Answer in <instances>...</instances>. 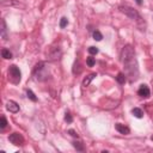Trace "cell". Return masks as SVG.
I'll use <instances>...</instances> for the list:
<instances>
[{"instance_id":"obj_1","label":"cell","mask_w":153,"mask_h":153,"mask_svg":"<svg viewBox=\"0 0 153 153\" xmlns=\"http://www.w3.org/2000/svg\"><path fill=\"white\" fill-rule=\"evenodd\" d=\"M124 66V71H126V75L129 76L130 81H135L139 78V66H137V61L134 57H130L126 61L122 62Z\"/></svg>"},{"instance_id":"obj_2","label":"cell","mask_w":153,"mask_h":153,"mask_svg":"<svg viewBox=\"0 0 153 153\" xmlns=\"http://www.w3.org/2000/svg\"><path fill=\"white\" fill-rule=\"evenodd\" d=\"M33 76L38 81H44L49 78V69L45 62H38L33 68Z\"/></svg>"},{"instance_id":"obj_3","label":"cell","mask_w":153,"mask_h":153,"mask_svg":"<svg viewBox=\"0 0 153 153\" xmlns=\"http://www.w3.org/2000/svg\"><path fill=\"white\" fill-rule=\"evenodd\" d=\"M120 11H121L122 13H124L127 17H129L130 19H133V20H136V22H140V20H141L140 13H139L135 8H133V7H130V6H127V5L120 6Z\"/></svg>"},{"instance_id":"obj_4","label":"cell","mask_w":153,"mask_h":153,"mask_svg":"<svg viewBox=\"0 0 153 153\" xmlns=\"http://www.w3.org/2000/svg\"><path fill=\"white\" fill-rule=\"evenodd\" d=\"M20 78H22V73H20L19 68L16 65L10 66V68H8V79L13 84H18L20 81Z\"/></svg>"},{"instance_id":"obj_5","label":"cell","mask_w":153,"mask_h":153,"mask_svg":"<svg viewBox=\"0 0 153 153\" xmlns=\"http://www.w3.org/2000/svg\"><path fill=\"white\" fill-rule=\"evenodd\" d=\"M134 56H135V50H134V48H133L130 44L124 45L123 49H122V51H121V61L123 62V61H126V60H128V59H130V57H134Z\"/></svg>"},{"instance_id":"obj_6","label":"cell","mask_w":153,"mask_h":153,"mask_svg":"<svg viewBox=\"0 0 153 153\" xmlns=\"http://www.w3.org/2000/svg\"><path fill=\"white\" fill-rule=\"evenodd\" d=\"M61 55H62V50H61V48H60L59 45L51 47V48L49 49V51H48V59H49L50 61H56V60H59V59L61 57Z\"/></svg>"},{"instance_id":"obj_7","label":"cell","mask_w":153,"mask_h":153,"mask_svg":"<svg viewBox=\"0 0 153 153\" xmlns=\"http://www.w3.org/2000/svg\"><path fill=\"white\" fill-rule=\"evenodd\" d=\"M8 140L14 146H22V145H24V137L19 133H12V134H10Z\"/></svg>"},{"instance_id":"obj_8","label":"cell","mask_w":153,"mask_h":153,"mask_svg":"<svg viewBox=\"0 0 153 153\" xmlns=\"http://www.w3.org/2000/svg\"><path fill=\"white\" fill-rule=\"evenodd\" d=\"M0 36L2 38V41H7L8 39V33H7V25L5 19L0 20Z\"/></svg>"},{"instance_id":"obj_9","label":"cell","mask_w":153,"mask_h":153,"mask_svg":"<svg viewBox=\"0 0 153 153\" xmlns=\"http://www.w3.org/2000/svg\"><path fill=\"white\" fill-rule=\"evenodd\" d=\"M2 7H24L18 0H1Z\"/></svg>"},{"instance_id":"obj_10","label":"cell","mask_w":153,"mask_h":153,"mask_svg":"<svg viewBox=\"0 0 153 153\" xmlns=\"http://www.w3.org/2000/svg\"><path fill=\"white\" fill-rule=\"evenodd\" d=\"M137 94H139L140 97H142V98H148L149 94H151V91H149V88H148L147 85L142 84V85H140V87H139V90H137Z\"/></svg>"},{"instance_id":"obj_11","label":"cell","mask_w":153,"mask_h":153,"mask_svg":"<svg viewBox=\"0 0 153 153\" xmlns=\"http://www.w3.org/2000/svg\"><path fill=\"white\" fill-rule=\"evenodd\" d=\"M6 109H7L10 112L16 114V112L19 111V105H18L14 100H8V102L6 103Z\"/></svg>"},{"instance_id":"obj_12","label":"cell","mask_w":153,"mask_h":153,"mask_svg":"<svg viewBox=\"0 0 153 153\" xmlns=\"http://www.w3.org/2000/svg\"><path fill=\"white\" fill-rule=\"evenodd\" d=\"M115 128H116V130H117L118 133H121V134H123V135H128V134L130 133V129H129L127 126L122 124V123H116V124H115Z\"/></svg>"},{"instance_id":"obj_13","label":"cell","mask_w":153,"mask_h":153,"mask_svg":"<svg viewBox=\"0 0 153 153\" xmlns=\"http://www.w3.org/2000/svg\"><path fill=\"white\" fill-rule=\"evenodd\" d=\"M96 76H97L96 73H91V74H88V75L82 80V82H81V84H82V87H87V86L91 84V81H92Z\"/></svg>"},{"instance_id":"obj_14","label":"cell","mask_w":153,"mask_h":153,"mask_svg":"<svg viewBox=\"0 0 153 153\" xmlns=\"http://www.w3.org/2000/svg\"><path fill=\"white\" fill-rule=\"evenodd\" d=\"M81 65H80V61L79 60H75V62H74V65H73V68H72V72H73V74L74 75H78V74H80L81 73Z\"/></svg>"},{"instance_id":"obj_15","label":"cell","mask_w":153,"mask_h":153,"mask_svg":"<svg viewBox=\"0 0 153 153\" xmlns=\"http://www.w3.org/2000/svg\"><path fill=\"white\" fill-rule=\"evenodd\" d=\"M131 114H133L136 118H142V117H143V112H142V110H141L140 108H134V109H131Z\"/></svg>"},{"instance_id":"obj_16","label":"cell","mask_w":153,"mask_h":153,"mask_svg":"<svg viewBox=\"0 0 153 153\" xmlns=\"http://www.w3.org/2000/svg\"><path fill=\"white\" fill-rule=\"evenodd\" d=\"M1 56H2L4 59L8 60V59H12V53H11L8 49H6V48H2V49H1Z\"/></svg>"},{"instance_id":"obj_17","label":"cell","mask_w":153,"mask_h":153,"mask_svg":"<svg viewBox=\"0 0 153 153\" xmlns=\"http://www.w3.org/2000/svg\"><path fill=\"white\" fill-rule=\"evenodd\" d=\"M127 75L124 74V73H118L117 74V76H116V80H117V82L118 84H124L126 82V80H127V78H126Z\"/></svg>"},{"instance_id":"obj_18","label":"cell","mask_w":153,"mask_h":153,"mask_svg":"<svg viewBox=\"0 0 153 153\" xmlns=\"http://www.w3.org/2000/svg\"><path fill=\"white\" fill-rule=\"evenodd\" d=\"M72 145H73V147L76 149V151H84V145L80 142V141H73L72 142Z\"/></svg>"},{"instance_id":"obj_19","label":"cell","mask_w":153,"mask_h":153,"mask_svg":"<svg viewBox=\"0 0 153 153\" xmlns=\"http://www.w3.org/2000/svg\"><path fill=\"white\" fill-rule=\"evenodd\" d=\"M92 36H93V39H96V41H102V38H103V35H102V33H100L98 30L93 31Z\"/></svg>"},{"instance_id":"obj_20","label":"cell","mask_w":153,"mask_h":153,"mask_svg":"<svg viewBox=\"0 0 153 153\" xmlns=\"http://www.w3.org/2000/svg\"><path fill=\"white\" fill-rule=\"evenodd\" d=\"M67 25H68V19H67L66 17H62V18L60 19V27L63 29V27H66Z\"/></svg>"},{"instance_id":"obj_21","label":"cell","mask_w":153,"mask_h":153,"mask_svg":"<svg viewBox=\"0 0 153 153\" xmlns=\"http://www.w3.org/2000/svg\"><path fill=\"white\" fill-rule=\"evenodd\" d=\"M94 63H96V60H94L92 56H88V57L86 59V65H87L88 67H93Z\"/></svg>"},{"instance_id":"obj_22","label":"cell","mask_w":153,"mask_h":153,"mask_svg":"<svg viewBox=\"0 0 153 153\" xmlns=\"http://www.w3.org/2000/svg\"><path fill=\"white\" fill-rule=\"evenodd\" d=\"M26 94H27V98H30L32 102H36V100H37V97L35 96V93H33L31 90H27V91H26Z\"/></svg>"},{"instance_id":"obj_23","label":"cell","mask_w":153,"mask_h":153,"mask_svg":"<svg viewBox=\"0 0 153 153\" xmlns=\"http://www.w3.org/2000/svg\"><path fill=\"white\" fill-rule=\"evenodd\" d=\"M6 126H7L6 117H5V116H1V118H0V128L4 129V128H6Z\"/></svg>"},{"instance_id":"obj_24","label":"cell","mask_w":153,"mask_h":153,"mask_svg":"<svg viewBox=\"0 0 153 153\" xmlns=\"http://www.w3.org/2000/svg\"><path fill=\"white\" fill-rule=\"evenodd\" d=\"M65 121L67 123H72V121H73V117H72V115L68 111H66V114H65Z\"/></svg>"},{"instance_id":"obj_25","label":"cell","mask_w":153,"mask_h":153,"mask_svg":"<svg viewBox=\"0 0 153 153\" xmlns=\"http://www.w3.org/2000/svg\"><path fill=\"white\" fill-rule=\"evenodd\" d=\"M98 48L97 47H90L88 48V53L91 54V55H96V54H98Z\"/></svg>"},{"instance_id":"obj_26","label":"cell","mask_w":153,"mask_h":153,"mask_svg":"<svg viewBox=\"0 0 153 153\" xmlns=\"http://www.w3.org/2000/svg\"><path fill=\"white\" fill-rule=\"evenodd\" d=\"M68 134H69L71 136H73V137H78V136H79L78 133H76L75 130H73V129H69V130H68Z\"/></svg>"},{"instance_id":"obj_27","label":"cell","mask_w":153,"mask_h":153,"mask_svg":"<svg viewBox=\"0 0 153 153\" xmlns=\"http://www.w3.org/2000/svg\"><path fill=\"white\" fill-rule=\"evenodd\" d=\"M136 2H137L139 5H141V4H142V1H141V0H136Z\"/></svg>"},{"instance_id":"obj_28","label":"cell","mask_w":153,"mask_h":153,"mask_svg":"<svg viewBox=\"0 0 153 153\" xmlns=\"http://www.w3.org/2000/svg\"><path fill=\"white\" fill-rule=\"evenodd\" d=\"M152 140H153V136H152Z\"/></svg>"}]
</instances>
